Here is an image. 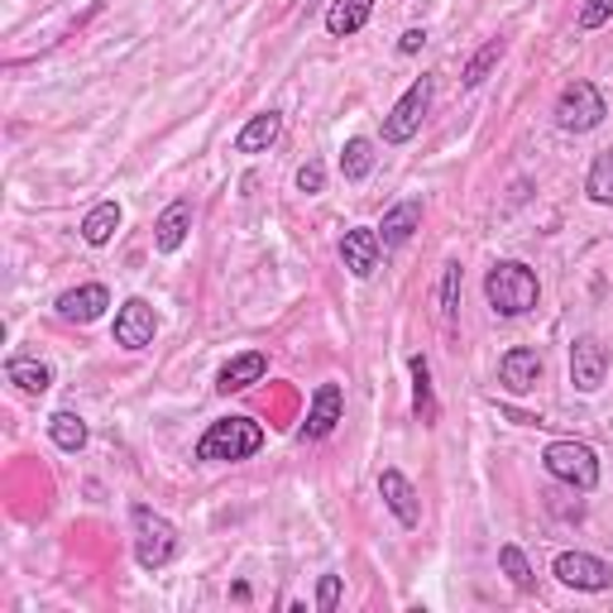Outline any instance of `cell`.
Here are the masks:
<instances>
[{
  "instance_id": "obj_1",
  "label": "cell",
  "mask_w": 613,
  "mask_h": 613,
  "mask_svg": "<svg viewBox=\"0 0 613 613\" xmlns=\"http://www.w3.org/2000/svg\"><path fill=\"white\" fill-rule=\"evenodd\" d=\"M264 446V427L254 417H221L201 432L197 441V460H211V465H226V460H250L254 450Z\"/></svg>"
},
{
  "instance_id": "obj_2",
  "label": "cell",
  "mask_w": 613,
  "mask_h": 613,
  "mask_svg": "<svg viewBox=\"0 0 613 613\" xmlns=\"http://www.w3.org/2000/svg\"><path fill=\"white\" fill-rule=\"evenodd\" d=\"M485 298H489V306L499 316H522V312H532V306H537V298H542V283H537V273L528 264L503 259V264L489 269Z\"/></svg>"
},
{
  "instance_id": "obj_3",
  "label": "cell",
  "mask_w": 613,
  "mask_h": 613,
  "mask_svg": "<svg viewBox=\"0 0 613 613\" xmlns=\"http://www.w3.org/2000/svg\"><path fill=\"white\" fill-rule=\"evenodd\" d=\"M129 528H135V561L144 571H164V565L178 557V528L154 513L149 503H135L129 508Z\"/></svg>"
},
{
  "instance_id": "obj_4",
  "label": "cell",
  "mask_w": 613,
  "mask_h": 613,
  "mask_svg": "<svg viewBox=\"0 0 613 613\" xmlns=\"http://www.w3.org/2000/svg\"><path fill=\"white\" fill-rule=\"evenodd\" d=\"M542 465L551 479H561V485H571L580 493H590L600 485V460H594V450L585 441H551L542 450Z\"/></svg>"
},
{
  "instance_id": "obj_5",
  "label": "cell",
  "mask_w": 613,
  "mask_h": 613,
  "mask_svg": "<svg viewBox=\"0 0 613 613\" xmlns=\"http://www.w3.org/2000/svg\"><path fill=\"white\" fill-rule=\"evenodd\" d=\"M604 115H609V101L594 82H571L557 101V125L571 129V135H590L594 125H604Z\"/></svg>"
},
{
  "instance_id": "obj_6",
  "label": "cell",
  "mask_w": 613,
  "mask_h": 613,
  "mask_svg": "<svg viewBox=\"0 0 613 613\" xmlns=\"http://www.w3.org/2000/svg\"><path fill=\"white\" fill-rule=\"evenodd\" d=\"M432 106V77H417L407 92L398 96V106L388 111V121H384V139L388 144H407L422 129V115H427Z\"/></svg>"
},
{
  "instance_id": "obj_7",
  "label": "cell",
  "mask_w": 613,
  "mask_h": 613,
  "mask_svg": "<svg viewBox=\"0 0 613 613\" xmlns=\"http://www.w3.org/2000/svg\"><path fill=\"white\" fill-rule=\"evenodd\" d=\"M551 575L561 580V585H571V590H609L613 585V565L600 561V557H590V551H561L557 565H551Z\"/></svg>"
},
{
  "instance_id": "obj_8",
  "label": "cell",
  "mask_w": 613,
  "mask_h": 613,
  "mask_svg": "<svg viewBox=\"0 0 613 613\" xmlns=\"http://www.w3.org/2000/svg\"><path fill=\"white\" fill-rule=\"evenodd\" d=\"M609 378V350L600 335H580V341L571 345V384L580 393H600Z\"/></svg>"
},
{
  "instance_id": "obj_9",
  "label": "cell",
  "mask_w": 613,
  "mask_h": 613,
  "mask_svg": "<svg viewBox=\"0 0 613 613\" xmlns=\"http://www.w3.org/2000/svg\"><path fill=\"white\" fill-rule=\"evenodd\" d=\"M154 331H158V316L144 298H129L121 312H115V345L144 350V345H154Z\"/></svg>"
},
{
  "instance_id": "obj_10",
  "label": "cell",
  "mask_w": 613,
  "mask_h": 613,
  "mask_svg": "<svg viewBox=\"0 0 613 613\" xmlns=\"http://www.w3.org/2000/svg\"><path fill=\"white\" fill-rule=\"evenodd\" d=\"M341 413H345L341 384H321L312 393V413H306V422H302V436H306V441H321V436H331L335 422H341Z\"/></svg>"
},
{
  "instance_id": "obj_11",
  "label": "cell",
  "mask_w": 613,
  "mask_h": 613,
  "mask_svg": "<svg viewBox=\"0 0 613 613\" xmlns=\"http://www.w3.org/2000/svg\"><path fill=\"white\" fill-rule=\"evenodd\" d=\"M378 493H384L388 513L398 518L403 528H417V522H422V503H417V489L407 485V475H403V470H384V475H378Z\"/></svg>"
},
{
  "instance_id": "obj_12",
  "label": "cell",
  "mask_w": 613,
  "mask_h": 613,
  "mask_svg": "<svg viewBox=\"0 0 613 613\" xmlns=\"http://www.w3.org/2000/svg\"><path fill=\"white\" fill-rule=\"evenodd\" d=\"M378 250H384V240H378V230H370V226L345 230V240H341V259L355 279H370L378 269Z\"/></svg>"
},
{
  "instance_id": "obj_13",
  "label": "cell",
  "mask_w": 613,
  "mask_h": 613,
  "mask_svg": "<svg viewBox=\"0 0 613 613\" xmlns=\"http://www.w3.org/2000/svg\"><path fill=\"white\" fill-rule=\"evenodd\" d=\"M53 306H58V316H63V321H77V326H86V321H96L111 306V293L101 283H82V288H67V293L58 298Z\"/></svg>"
},
{
  "instance_id": "obj_14",
  "label": "cell",
  "mask_w": 613,
  "mask_h": 613,
  "mask_svg": "<svg viewBox=\"0 0 613 613\" xmlns=\"http://www.w3.org/2000/svg\"><path fill=\"white\" fill-rule=\"evenodd\" d=\"M537 378H542V355L537 350H508L499 360V384L508 393H532Z\"/></svg>"
},
{
  "instance_id": "obj_15",
  "label": "cell",
  "mask_w": 613,
  "mask_h": 613,
  "mask_svg": "<svg viewBox=\"0 0 613 613\" xmlns=\"http://www.w3.org/2000/svg\"><path fill=\"white\" fill-rule=\"evenodd\" d=\"M264 374H269V355H264V350H245V355H236L221 374H216V388H221V393H240V388L259 384Z\"/></svg>"
},
{
  "instance_id": "obj_16",
  "label": "cell",
  "mask_w": 613,
  "mask_h": 613,
  "mask_svg": "<svg viewBox=\"0 0 613 613\" xmlns=\"http://www.w3.org/2000/svg\"><path fill=\"white\" fill-rule=\"evenodd\" d=\"M187 230H193V201H173V207L154 221V250H158V254L183 250Z\"/></svg>"
},
{
  "instance_id": "obj_17",
  "label": "cell",
  "mask_w": 613,
  "mask_h": 613,
  "mask_svg": "<svg viewBox=\"0 0 613 613\" xmlns=\"http://www.w3.org/2000/svg\"><path fill=\"white\" fill-rule=\"evenodd\" d=\"M422 226V201H398L388 216H384V226H378V240H384V250H398V245L413 240V230Z\"/></svg>"
},
{
  "instance_id": "obj_18",
  "label": "cell",
  "mask_w": 613,
  "mask_h": 613,
  "mask_svg": "<svg viewBox=\"0 0 613 613\" xmlns=\"http://www.w3.org/2000/svg\"><path fill=\"white\" fill-rule=\"evenodd\" d=\"M370 14H374V0H331V10H326V29H331L335 39L360 34V29L370 24Z\"/></svg>"
},
{
  "instance_id": "obj_19",
  "label": "cell",
  "mask_w": 613,
  "mask_h": 613,
  "mask_svg": "<svg viewBox=\"0 0 613 613\" xmlns=\"http://www.w3.org/2000/svg\"><path fill=\"white\" fill-rule=\"evenodd\" d=\"M6 378L20 393H43V388L53 384V370L43 360H34V355H10L6 360Z\"/></svg>"
},
{
  "instance_id": "obj_20",
  "label": "cell",
  "mask_w": 613,
  "mask_h": 613,
  "mask_svg": "<svg viewBox=\"0 0 613 613\" xmlns=\"http://www.w3.org/2000/svg\"><path fill=\"white\" fill-rule=\"evenodd\" d=\"M279 129H283V115H279V111H264V115H254V121H250V125H245L240 135H236V149H240V154H264L269 144L279 139Z\"/></svg>"
},
{
  "instance_id": "obj_21",
  "label": "cell",
  "mask_w": 613,
  "mask_h": 613,
  "mask_svg": "<svg viewBox=\"0 0 613 613\" xmlns=\"http://www.w3.org/2000/svg\"><path fill=\"white\" fill-rule=\"evenodd\" d=\"M407 370H413V407L422 417V427H432L436 422V393H432V364L427 355H413L407 360Z\"/></svg>"
},
{
  "instance_id": "obj_22",
  "label": "cell",
  "mask_w": 613,
  "mask_h": 613,
  "mask_svg": "<svg viewBox=\"0 0 613 613\" xmlns=\"http://www.w3.org/2000/svg\"><path fill=\"white\" fill-rule=\"evenodd\" d=\"M115 230H121V207H115V201H96V207L86 211V221H82V240L101 250V245H111Z\"/></svg>"
},
{
  "instance_id": "obj_23",
  "label": "cell",
  "mask_w": 613,
  "mask_h": 613,
  "mask_svg": "<svg viewBox=\"0 0 613 613\" xmlns=\"http://www.w3.org/2000/svg\"><path fill=\"white\" fill-rule=\"evenodd\" d=\"M370 168H374V144L370 139H350L345 149H341L345 183H364V178H370Z\"/></svg>"
},
{
  "instance_id": "obj_24",
  "label": "cell",
  "mask_w": 613,
  "mask_h": 613,
  "mask_svg": "<svg viewBox=\"0 0 613 613\" xmlns=\"http://www.w3.org/2000/svg\"><path fill=\"white\" fill-rule=\"evenodd\" d=\"M585 193H590V201H600V207H613V149H604V154L590 164Z\"/></svg>"
},
{
  "instance_id": "obj_25",
  "label": "cell",
  "mask_w": 613,
  "mask_h": 613,
  "mask_svg": "<svg viewBox=\"0 0 613 613\" xmlns=\"http://www.w3.org/2000/svg\"><path fill=\"white\" fill-rule=\"evenodd\" d=\"M49 436H53V446H63V450H82L86 446V422L77 413H53Z\"/></svg>"
},
{
  "instance_id": "obj_26",
  "label": "cell",
  "mask_w": 613,
  "mask_h": 613,
  "mask_svg": "<svg viewBox=\"0 0 613 613\" xmlns=\"http://www.w3.org/2000/svg\"><path fill=\"white\" fill-rule=\"evenodd\" d=\"M499 561H503V571H508V580H513V585L522 590V594H532L537 590V575H532V565H528V557H522V551L508 542L503 551H499Z\"/></svg>"
},
{
  "instance_id": "obj_27",
  "label": "cell",
  "mask_w": 613,
  "mask_h": 613,
  "mask_svg": "<svg viewBox=\"0 0 613 613\" xmlns=\"http://www.w3.org/2000/svg\"><path fill=\"white\" fill-rule=\"evenodd\" d=\"M499 58H503V39H489L485 49H479V53L470 58V67H465V77H460V82H465V86H479V82L489 77V67L499 63Z\"/></svg>"
},
{
  "instance_id": "obj_28",
  "label": "cell",
  "mask_w": 613,
  "mask_h": 613,
  "mask_svg": "<svg viewBox=\"0 0 613 613\" xmlns=\"http://www.w3.org/2000/svg\"><path fill=\"white\" fill-rule=\"evenodd\" d=\"M441 312L456 316L460 312V264H446V283H441Z\"/></svg>"
},
{
  "instance_id": "obj_29",
  "label": "cell",
  "mask_w": 613,
  "mask_h": 613,
  "mask_svg": "<svg viewBox=\"0 0 613 613\" xmlns=\"http://www.w3.org/2000/svg\"><path fill=\"white\" fill-rule=\"evenodd\" d=\"M613 20V0H585L580 6V29H600Z\"/></svg>"
},
{
  "instance_id": "obj_30",
  "label": "cell",
  "mask_w": 613,
  "mask_h": 613,
  "mask_svg": "<svg viewBox=\"0 0 613 613\" xmlns=\"http://www.w3.org/2000/svg\"><path fill=\"white\" fill-rule=\"evenodd\" d=\"M298 187H302V193H306V197H316V193H321V187H326V168H321V164H316V158H306V164L298 168Z\"/></svg>"
},
{
  "instance_id": "obj_31",
  "label": "cell",
  "mask_w": 613,
  "mask_h": 613,
  "mask_svg": "<svg viewBox=\"0 0 613 613\" xmlns=\"http://www.w3.org/2000/svg\"><path fill=\"white\" fill-rule=\"evenodd\" d=\"M316 609H321V613H335V609H341V575H321V585H316Z\"/></svg>"
},
{
  "instance_id": "obj_32",
  "label": "cell",
  "mask_w": 613,
  "mask_h": 613,
  "mask_svg": "<svg viewBox=\"0 0 613 613\" xmlns=\"http://www.w3.org/2000/svg\"><path fill=\"white\" fill-rule=\"evenodd\" d=\"M422 43H427V29H407V34L398 39V53H417Z\"/></svg>"
}]
</instances>
